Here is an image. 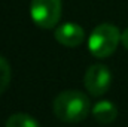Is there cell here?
I'll list each match as a JSON object with an SVG mask.
<instances>
[{"instance_id":"cell-5","label":"cell","mask_w":128,"mask_h":127,"mask_svg":"<svg viewBox=\"0 0 128 127\" xmlns=\"http://www.w3.org/2000/svg\"><path fill=\"white\" fill-rule=\"evenodd\" d=\"M54 37L58 43H61L63 46L67 48H76L79 46L84 40H85V32L84 29L76 24V23H63L60 24L55 32H54Z\"/></svg>"},{"instance_id":"cell-1","label":"cell","mask_w":128,"mask_h":127,"mask_svg":"<svg viewBox=\"0 0 128 127\" xmlns=\"http://www.w3.org/2000/svg\"><path fill=\"white\" fill-rule=\"evenodd\" d=\"M52 111L55 117L64 123H80L88 117L91 103L85 93L78 90H66L54 99Z\"/></svg>"},{"instance_id":"cell-8","label":"cell","mask_w":128,"mask_h":127,"mask_svg":"<svg viewBox=\"0 0 128 127\" xmlns=\"http://www.w3.org/2000/svg\"><path fill=\"white\" fill-rule=\"evenodd\" d=\"M10 82V66L4 57L0 55V94L6 91Z\"/></svg>"},{"instance_id":"cell-6","label":"cell","mask_w":128,"mask_h":127,"mask_svg":"<svg viewBox=\"0 0 128 127\" xmlns=\"http://www.w3.org/2000/svg\"><path fill=\"white\" fill-rule=\"evenodd\" d=\"M92 117L101 124L113 123L118 117V108L115 103L109 100H100L92 108Z\"/></svg>"},{"instance_id":"cell-4","label":"cell","mask_w":128,"mask_h":127,"mask_svg":"<svg viewBox=\"0 0 128 127\" xmlns=\"http://www.w3.org/2000/svg\"><path fill=\"white\" fill-rule=\"evenodd\" d=\"M85 88L91 96H103L112 84V73L104 64H92L86 69L84 76Z\"/></svg>"},{"instance_id":"cell-2","label":"cell","mask_w":128,"mask_h":127,"mask_svg":"<svg viewBox=\"0 0 128 127\" xmlns=\"http://www.w3.org/2000/svg\"><path fill=\"white\" fill-rule=\"evenodd\" d=\"M121 42V32L110 23L98 24L88 37V49L97 58L112 55Z\"/></svg>"},{"instance_id":"cell-7","label":"cell","mask_w":128,"mask_h":127,"mask_svg":"<svg viewBox=\"0 0 128 127\" xmlns=\"http://www.w3.org/2000/svg\"><path fill=\"white\" fill-rule=\"evenodd\" d=\"M4 127H40V124L37 123L36 118H33L32 115L18 112V114L10 115L6 120Z\"/></svg>"},{"instance_id":"cell-9","label":"cell","mask_w":128,"mask_h":127,"mask_svg":"<svg viewBox=\"0 0 128 127\" xmlns=\"http://www.w3.org/2000/svg\"><path fill=\"white\" fill-rule=\"evenodd\" d=\"M121 43L124 45V48H125V49H128V27L121 33Z\"/></svg>"},{"instance_id":"cell-3","label":"cell","mask_w":128,"mask_h":127,"mask_svg":"<svg viewBox=\"0 0 128 127\" xmlns=\"http://www.w3.org/2000/svg\"><path fill=\"white\" fill-rule=\"evenodd\" d=\"M63 5L61 0H32L30 15L40 29H52L60 23Z\"/></svg>"}]
</instances>
